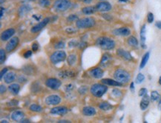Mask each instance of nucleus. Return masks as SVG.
<instances>
[{"label":"nucleus","mask_w":161,"mask_h":123,"mask_svg":"<svg viewBox=\"0 0 161 123\" xmlns=\"http://www.w3.org/2000/svg\"><path fill=\"white\" fill-rule=\"evenodd\" d=\"M96 45L103 50H111L114 49L116 44L112 38L106 36H102L97 39Z\"/></svg>","instance_id":"nucleus-1"},{"label":"nucleus","mask_w":161,"mask_h":123,"mask_svg":"<svg viewBox=\"0 0 161 123\" xmlns=\"http://www.w3.org/2000/svg\"><path fill=\"white\" fill-rule=\"evenodd\" d=\"M114 78L122 84L128 83L131 80V75L129 71L123 69H117L114 72Z\"/></svg>","instance_id":"nucleus-2"},{"label":"nucleus","mask_w":161,"mask_h":123,"mask_svg":"<svg viewBox=\"0 0 161 123\" xmlns=\"http://www.w3.org/2000/svg\"><path fill=\"white\" fill-rule=\"evenodd\" d=\"M108 91V87L105 84L95 83L91 86L90 92L95 97H101Z\"/></svg>","instance_id":"nucleus-3"},{"label":"nucleus","mask_w":161,"mask_h":123,"mask_svg":"<svg viewBox=\"0 0 161 123\" xmlns=\"http://www.w3.org/2000/svg\"><path fill=\"white\" fill-rule=\"evenodd\" d=\"M71 2L70 0H56L53 3V8L57 13L65 12L70 8Z\"/></svg>","instance_id":"nucleus-4"},{"label":"nucleus","mask_w":161,"mask_h":123,"mask_svg":"<svg viewBox=\"0 0 161 123\" xmlns=\"http://www.w3.org/2000/svg\"><path fill=\"white\" fill-rule=\"evenodd\" d=\"M95 20L93 18L87 17L78 19L76 22V26L79 29H88L95 25Z\"/></svg>","instance_id":"nucleus-5"},{"label":"nucleus","mask_w":161,"mask_h":123,"mask_svg":"<svg viewBox=\"0 0 161 123\" xmlns=\"http://www.w3.org/2000/svg\"><path fill=\"white\" fill-rule=\"evenodd\" d=\"M66 58H67V55L65 51L63 50L55 51L50 56V61L53 64H57V63L63 62Z\"/></svg>","instance_id":"nucleus-6"},{"label":"nucleus","mask_w":161,"mask_h":123,"mask_svg":"<svg viewBox=\"0 0 161 123\" xmlns=\"http://www.w3.org/2000/svg\"><path fill=\"white\" fill-rule=\"evenodd\" d=\"M45 86L51 89L57 90L62 86V82L59 79L51 77V78H48L46 80V81H45Z\"/></svg>","instance_id":"nucleus-7"},{"label":"nucleus","mask_w":161,"mask_h":123,"mask_svg":"<svg viewBox=\"0 0 161 123\" xmlns=\"http://www.w3.org/2000/svg\"><path fill=\"white\" fill-rule=\"evenodd\" d=\"M45 102L48 106H57L61 102V97L57 94H51L45 98Z\"/></svg>","instance_id":"nucleus-8"},{"label":"nucleus","mask_w":161,"mask_h":123,"mask_svg":"<svg viewBox=\"0 0 161 123\" xmlns=\"http://www.w3.org/2000/svg\"><path fill=\"white\" fill-rule=\"evenodd\" d=\"M113 61V58H112V55L109 53L106 52L104 53L103 55L102 58H101L100 62V65L101 67H103V68H106V67L109 66L111 64Z\"/></svg>","instance_id":"nucleus-9"},{"label":"nucleus","mask_w":161,"mask_h":123,"mask_svg":"<svg viewBox=\"0 0 161 123\" xmlns=\"http://www.w3.org/2000/svg\"><path fill=\"white\" fill-rule=\"evenodd\" d=\"M19 43V39L18 37H13L11 39L8 41L5 46V50L8 52H11L12 51L16 49V47L18 46Z\"/></svg>","instance_id":"nucleus-10"},{"label":"nucleus","mask_w":161,"mask_h":123,"mask_svg":"<svg viewBox=\"0 0 161 123\" xmlns=\"http://www.w3.org/2000/svg\"><path fill=\"white\" fill-rule=\"evenodd\" d=\"M95 7L97 11L99 12H103V13L110 11L112 8L111 4L106 1H101L100 2H98L96 5Z\"/></svg>","instance_id":"nucleus-11"},{"label":"nucleus","mask_w":161,"mask_h":123,"mask_svg":"<svg viewBox=\"0 0 161 123\" xmlns=\"http://www.w3.org/2000/svg\"><path fill=\"white\" fill-rule=\"evenodd\" d=\"M49 22H50V18H44L42 21L39 22L38 24H36V25H34V27H32L31 29V32L32 33H36V32H40L41 30H42L43 28L49 23Z\"/></svg>","instance_id":"nucleus-12"},{"label":"nucleus","mask_w":161,"mask_h":123,"mask_svg":"<svg viewBox=\"0 0 161 123\" xmlns=\"http://www.w3.org/2000/svg\"><path fill=\"white\" fill-rule=\"evenodd\" d=\"M112 32L114 36L126 37L130 36V34H131V30L129 27H122L114 29Z\"/></svg>","instance_id":"nucleus-13"},{"label":"nucleus","mask_w":161,"mask_h":123,"mask_svg":"<svg viewBox=\"0 0 161 123\" xmlns=\"http://www.w3.org/2000/svg\"><path fill=\"white\" fill-rule=\"evenodd\" d=\"M69 111V108L65 107V106H56V107L51 108L50 113L51 114H54V115L63 116L67 114Z\"/></svg>","instance_id":"nucleus-14"},{"label":"nucleus","mask_w":161,"mask_h":123,"mask_svg":"<svg viewBox=\"0 0 161 123\" xmlns=\"http://www.w3.org/2000/svg\"><path fill=\"white\" fill-rule=\"evenodd\" d=\"M88 73H89L91 77L95 79H101L104 75V71L100 67H95V68L92 69Z\"/></svg>","instance_id":"nucleus-15"},{"label":"nucleus","mask_w":161,"mask_h":123,"mask_svg":"<svg viewBox=\"0 0 161 123\" xmlns=\"http://www.w3.org/2000/svg\"><path fill=\"white\" fill-rule=\"evenodd\" d=\"M117 55H118L119 57H120L121 58L124 59L125 61H131L133 60V57L131 53H130L129 51L123 50V49H118L117 50Z\"/></svg>","instance_id":"nucleus-16"},{"label":"nucleus","mask_w":161,"mask_h":123,"mask_svg":"<svg viewBox=\"0 0 161 123\" xmlns=\"http://www.w3.org/2000/svg\"><path fill=\"white\" fill-rule=\"evenodd\" d=\"M14 34H15V30L14 28H9V29L4 30L1 34V40L3 42H6L11 38Z\"/></svg>","instance_id":"nucleus-17"},{"label":"nucleus","mask_w":161,"mask_h":123,"mask_svg":"<svg viewBox=\"0 0 161 123\" xmlns=\"http://www.w3.org/2000/svg\"><path fill=\"white\" fill-rule=\"evenodd\" d=\"M25 116V115L24 112L22 111H15L11 114V120L14 122H21L24 120Z\"/></svg>","instance_id":"nucleus-18"},{"label":"nucleus","mask_w":161,"mask_h":123,"mask_svg":"<svg viewBox=\"0 0 161 123\" xmlns=\"http://www.w3.org/2000/svg\"><path fill=\"white\" fill-rule=\"evenodd\" d=\"M146 24H143V26L140 28V46L143 49H146Z\"/></svg>","instance_id":"nucleus-19"},{"label":"nucleus","mask_w":161,"mask_h":123,"mask_svg":"<svg viewBox=\"0 0 161 123\" xmlns=\"http://www.w3.org/2000/svg\"><path fill=\"white\" fill-rule=\"evenodd\" d=\"M151 98L148 94L144 95L143 98H142L141 101L140 102V108L142 111H145L148 108V106H149Z\"/></svg>","instance_id":"nucleus-20"},{"label":"nucleus","mask_w":161,"mask_h":123,"mask_svg":"<svg viewBox=\"0 0 161 123\" xmlns=\"http://www.w3.org/2000/svg\"><path fill=\"white\" fill-rule=\"evenodd\" d=\"M82 114L86 116H92L96 114V109L92 106H86L82 108Z\"/></svg>","instance_id":"nucleus-21"},{"label":"nucleus","mask_w":161,"mask_h":123,"mask_svg":"<svg viewBox=\"0 0 161 123\" xmlns=\"http://www.w3.org/2000/svg\"><path fill=\"white\" fill-rule=\"evenodd\" d=\"M101 82H102V83L105 84V85L111 86H122L123 85V84L119 83V82L117 81L115 79L112 80L110 78H105L103 79Z\"/></svg>","instance_id":"nucleus-22"},{"label":"nucleus","mask_w":161,"mask_h":123,"mask_svg":"<svg viewBox=\"0 0 161 123\" xmlns=\"http://www.w3.org/2000/svg\"><path fill=\"white\" fill-rule=\"evenodd\" d=\"M16 77V76L15 72H14V71H8L4 76V81H5V83L11 84L15 81Z\"/></svg>","instance_id":"nucleus-23"},{"label":"nucleus","mask_w":161,"mask_h":123,"mask_svg":"<svg viewBox=\"0 0 161 123\" xmlns=\"http://www.w3.org/2000/svg\"><path fill=\"white\" fill-rule=\"evenodd\" d=\"M31 10V7L29 5H22L21 7L19 8V11H18L19 16L20 17H23V16H25L27 13H29Z\"/></svg>","instance_id":"nucleus-24"},{"label":"nucleus","mask_w":161,"mask_h":123,"mask_svg":"<svg viewBox=\"0 0 161 123\" xmlns=\"http://www.w3.org/2000/svg\"><path fill=\"white\" fill-rule=\"evenodd\" d=\"M76 74L75 72L69 70H65L62 71L59 73V77L62 79H68V78H72V77H75Z\"/></svg>","instance_id":"nucleus-25"},{"label":"nucleus","mask_w":161,"mask_h":123,"mask_svg":"<svg viewBox=\"0 0 161 123\" xmlns=\"http://www.w3.org/2000/svg\"><path fill=\"white\" fill-rule=\"evenodd\" d=\"M8 90L14 95H17L20 91V86L18 83H12L8 86Z\"/></svg>","instance_id":"nucleus-26"},{"label":"nucleus","mask_w":161,"mask_h":123,"mask_svg":"<svg viewBox=\"0 0 161 123\" xmlns=\"http://www.w3.org/2000/svg\"><path fill=\"white\" fill-rule=\"evenodd\" d=\"M127 43L130 47H134V48H137V47H138V45H139V42H138L137 38H136L135 36H129V38H128Z\"/></svg>","instance_id":"nucleus-27"},{"label":"nucleus","mask_w":161,"mask_h":123,"mask_svg":"<svg viewBox=\"0 0 161 123\" xmlns=\"http://www.w3.org/2000/svg\"><path fill=\"white\" fill-rule=\"evenodd\" d=\"M149 57H150V52H147L144 54L143 58H142L141 62H140V69H143L144 67L146 66V65L147 64L148 60H149Z\"/></svg>","instance_id":"nucleus-28"},{"label":"nucleus","mask_w":161,"mask_h":123,"mask_svg":"<svg viewBox=\"0 0 161 123\" xmlns=\"http://www.w3.org/2000/svg\"><path fill=\"white\" fill-rule=\"evenodd\" d=\"M97 11L95 7H92V6H88V7H85L82 9V12L85 15H92Z\"/></svg>","instance_id":"nucleus-29"},{"label":"nucleus","mask_w":161,"mask_h":123,"mask_svg":"<svg viewBox=\"0 0 161 123\" xmlns=\"http://www.w3.org/2000/svg\"><path fill=\"white\" fill-rule=\"evenodd\" d=\"M22 71L27 75H33L35 73V69L33 66L31 65H27L25 66H24Z\"/></svg>","instance_id":"nucleus-30"},{"label":"nucleus","mask_w":161,"mask_h":123,"mask_svg":"<svg viewBox=\"0 0 161 123\" xmlns=\"http://www.w3.org/2000/svg\"><path fill=\"white\" fill-rule=\"evenodd\" d=\"M77 55L75 54H71L67 57L68 64L71 66L75 64L76 62H77Z\"/></svg>","instance_id":"nucleus-31"},{"label":"nucleus","mask_w":161,"mask_h":123,"mask_svg":"<svg viewBox=\"0 0 161 123\" xmlns=\"http://www.w3.org/2000/svg\"><path fill=\"white\" fill-rule=\"evenodd\" d=\"M99 108H100V109H101L102 111H106L112 109L113 106L111 105V104L108 102H101V103H100V105H99Z\"/></svg>","instance_id":"nucleus-32"},{"label":"nucleus","mask_w":161,"mask_h":123,"mask_svg":"<svg viewBox=\"0 0 161 123\" xmlns=\"http://www.w3.org/2000/svg\"><path fill=\"white\" fill-rule=\"evenodd\" d=\"M150 98H151V100H152V101L156 102V101H158V100H160L161 96H160V94L158 93V91H152V92H151Z\"/></svg>","instance_id":"nucleus-33"},{"label":"nucleus","mask_w":161,"mask_h":123,"mask_svg":"<svg viewBox=\"0 0 161 123\" xmlns=\"http://www.w3.org/2000/svg\"><path fill=\"white\" fill-rule=\"evenodd\" d=\"M29 110L33 112H41L42 111V108L37 104H31L29 107Z\"/></svg>","instance_id":"nucleus-34"},{"label":"nucleus","mask_w":161,"mask_h":123,"mask_svg":"<svg viewBox=\"0 0 161 123\" xmlns=\"http://www.w3.org/2000/svg\"><path fill=\"white\" fill-rule=\"evenodd\" d=\"M144 80H145V76H144L143 74L139 73L137 75V77H136L135 83L137 84H140V83H143V82L144 81Z\"/></svg>","instance_id":"nucleus-35"},{"label":"nucleus","mask_w":161,"mask_h":123,"mask_svg":"<svg viewBox=\"0 0 161 123\" xmlns=\"http://www.w3.org/2000/svg\"><path fill=\"white\" fill-rule=\"evenodd\" d=\"M39 5L42 7H48L51 5V2L49 0H39Z\"/></svg>","instance_id":"nucleus-36"},{"label":"nucleus","mask_w":161,"mask_h":123,"mask_svg":"<svg viewBox=\"0 0 161 123\" xmlns=\"http://www.w3.org/2000/svg\"><path fill=\"white\" fill-rule=\"evenodd\" d=\"M5 51L6 50H4L3 49H1V50H0V63H1V64H3L6 59Z\"/></svg>","instance_id":"nucleus-37"},{"label":"nucleus","mask_w":161,"mask_h":123,"mask_svg":"<svg viewBox=\"0 0 161 123\" xmlns=\"http://www.w3.org/2000/svg\"><path fill=\"white\" fill-rule=\"evenodd\" d=\"M79 19L78 16L76 14H71L67 17V22H77Z\"/></svg>","instance_id":"nucleus-38"},{"label":"nucleus","mask_w":161,"mask_h":123,"mask_svg":"<svg viewBox=\"0 0 161 123\" xmlns=\"http://www.w3.org/2000/svg\"><path fill=\"white\" fill-rule=\"evenodd\" d=\"M88 91V87L86 86H81L79 89H78V92H79L80 94L81 95H84L87 93Z\"/></svg>","instance_id":"nucleus-39"},{"label":"nucleus","mask_w":161,"mask_h":123,"mask_svg":"<svg viewBox=\"0 0 161 123\" xmlns=\"http://www.w3.org/2000/svg\"><path fill=\"white\" fill-rule=\"evenodd\" d=\"M65 42H62V41H60V42H58L57 43H56V44H54V48L56 49V50L63 49V48H65Z\"/></svg>","instance_id":"nucleus-40"},{"label":"nucleus","mask_w":161,"mask_h":123,"mask_svg":"<svg viewBox=\"0 0 161 123\" xmlns=\"http://www.w3.org/2000/svg\"><path fill=\"white\" fill-rule=\"evenodd\" d=\"M112 94L115 97H119L122 96V91L118 89H114L112 90Z\"/></svg>","instance_id":"nucleus-41"},{"label":"nucleus","mask_w":161,"mask_h":123,"mask_svg":"<svg viewBox=\"0 0 161 123\" xmlns=\"http://www.w3.org/2000/svg\"><path fill=\"white\" fill-rule=\"evenodd\" d=\"M154 14L152 13H151V12L148 13V14H147V22H148V23L152 24V22H154Z\"/></svg>","instance_id":"nucleus-42"},{"label":"nucleus","mask_w":161,"mask_h":123,"mask_svg":"<svg viewBox=\"0 0 161 123\" xmlns=\"http://www.w3.org/2000/svg\"><path fill=\"white\" fill-rule=\"evenodd\" d=\"M79 44H80V43L78 42L77 41L71 40V42H69V47H70V48H74V47L79 46Z\"/></svg>","instance_id":"nucleus-43"},{"label":"nucleus","mask_w":161,"mask_h":123,"mask_svg":"<svg viewBox=\"0 0 161 123\" xmlns=\"http://www.w3.org/2000/svg\"><path fill=\"white\" fill-rule=\"evenodd\" d=\"M147 89H146V88H142V89H140L139 90V92H138V95H139V97H143L144 95H146V94H147Z\"/></svg>","instance_id":"nucleus-44"},{"label":"nucleus","mask_w":161,"mask_h":123,"mask_svg":"<svg viewBox=\"0 0 161 123\" xmlns=\"http://www.w3.org/2000/svg\"><path fill=\"white\" fill-rule=\"evenodd\" d=\"M18 105H19V101L16 100H12L10 102H7V106H11V107H12V106H16Z\"/></svg>","instance_id":"nucleus-45"},{"label":"nucleus","mask_w":161,"mask_h":123,"mask_svg":"<svg viewBox=\"0 0 161 123\" xmlns=\"http://www.w3.org/2000/svg\"><path fill=\"white\" fill-rule=\"evenodd\" d=\"M18 82L21 83H25V82H27V78L25 76H23V75H20V76L18 77Z\"/></svg>","instance_id":"nucleus-46"},{"label":"nucleus","mask_w":161,"mask_h":123,"mask_svg":"<svg viewBox=\"0 0 161 123\" xmlns=\"http://www.w3.org/2000/svg\"><path fill=\"white\" fill-rule=\"evenodd\" d=\"M32 55V50H28L23 54V56L25 58H29Z\"/></svg>","instance_id":"nucleus-47"},{"label":"nucleus","mask_w":161,"mask_h":123,"mask_svg":"<svg viewBox=\"0 0 161 123\" xmlns=\"http://www.w3.org/2000/svg\"><path fill=\"white\" fill-rule=\"evenodd\" d=\"M31 48H32L33 52H36V51L39 50V44H37V43H36V42L33 43Z\"/></svg>","instance_id":"nucleus-48"},{"label":"nucleus","mask_w":161,"mask_h":123,"mask_svg":"<svg viewBox=\"0 0 161 123\" xmlns=\"http://www.w3.org/2000/svg\"><path fill=\"white\" fill-rule=\"evenodd\" d=\"M74 86L73 84H71V83L69 84V85H67L65 86V91L67 92H70L71 90L74 89Z\"/></svg>","instance_id":"nucleus-49"},{"label":"nucleus","mask_w":161,"mask_h":123,"mask_svg":"<svg viewBox=\"0 0 161 123\" xmlns=\"http://www.w3.org/2000/svg\"><path fill=\"white\" fill-rule=\"evenodd\" d=\"M65 32H67L68 34H73L74 32H76V30L72 27H69L65 30Z\"/></svg>","instance_id":"nucleus-50"},{"label":"nucleus","mask_w":161,"mask_h":123,"mask_svg":"<svg viewBox=\"0 0 161 123\" xmlns=\"http://www.w3.org/2000/svg\"><path fill=\"white\" fill-rule=\"evenodd\" d=\"M8 72V68H4L3 70L1 71V73H0V79H3V77L5 76V74Z\"/></svg>","instance_id":"nucleus-51"},{"label":"nucleus","mask_w":161,"mask_h":123,"mask_svg":"<svg viewBox=\"0 0 161 123\" xmlns=\"http://www.w3.org/2000/svg\"><path fill=\"white\" fill-rule=\"evenodd\" d=\"M6 91H7V89H6V86H4L2 84L1 86H0V92H1V94H3L4 93H5Z\"/></svg>","instance_id":"nucleus-52"},{"label":"nucleus","mask_w":161,"mask_h":123,"mask_svg":"<svg viewBox=\"0 0 161 123\" xmlns=\"http://www.w3.org/2000/svg\"><path fill=\"white\" fill-rule=\"evenodd\" d=\"M87 43L86 42H80V44H79V48L80 49H84L85 47H87Z\"/></svg>","instance_id":"nucleus-53"},{"label":"nucleus","mask_w":161,"mask_h":123,"mask_svg":"<svg viewBox=\"0 0 161 123\" xmlns=\"http://www.w3.org/2000/svg\"><path fill=\"white\" fill-rule=\"evenodd\" d=\"M129 89H130V90H131V92H135V83H134V82H131V83H130Z\"/></svg>","instance_id":"nucleus-54"},{"label":"nucleus","mask_w":161,"mask_h":123,"mask_svg":"<svg viewBox=\"0 0 161 123\" xmlns=\"http://www.w3.org/2000/svg\"><path fill=\"white\" fill-rule=\"evenodd\" d=\"M155 27L158 29L161 30V21H158L155 23Z\"/></svg>","instance_id":"nucleus-55"},{"label":"nucleus","mask_w":161,"mask_h":123,"mask_svg":"<svg viewBox=\"0 0 161 123\" xmlns=\"http://www.w3.org/2000/svg\"><path fill=\"white\" fill-rule=\"evenodd\" d=\"M79 1L82 2L86 3V4H90L92 2V0H79Z\"/></svg>","instance_id":"nucleus-56"},{"label":"nucleus","mask_w":161,"mask_h":123,"mask_svg":"<svg viewBox=\"0 0 161 123\" xmlns=\"http://www.w3.org/2000/svg\"><path fill=\"white\" fill-rule=\"evenodd\" d=\"M4 11H5V9L2 7H1V16H0V17H1V18L3 17V14H4Z\"/></svg>","instance_id":"nucleus-57"},{"label":"nucleus","mask_w":161,"mask_h":123,"mask_svg":"<svg viewBox=\"0 0 161 123\" xmlns=\"http://www.w3.org/2000/svg\"><path fill=\"white\" fill-rule=\"evenodd\" d=\"M59 123H65V122H71L69 120H60L58 122Z\"/></svg>","instance_id":"nucleus-58"},{"label":"nucleus","mask_w":161,"mask_h":123,"mask_svg":"<svg viewBox=\"0 0 161 123\" xmlns=\"http://www.w3.org/2000/svg\"><path fill=\"white\" fill-rule=\"evenodd\" d=\"M158 108L161 111V99L159 100V103H158Z\"/></svg>","instance_id":"nucleus-59"},{"label":"nucleus","mask_w":161,"mask_h":123,"mask_svg":"<svg viewBox=\"0 0 161 123\" xmlns=\"http://www.w3.org/2000/svg\"><path fill=\"white\" fill-rule=\"evenodd\" d=\"M21 122H30V120H23Z\"/></svg>","instance_id":"nucleus-60"},{"label":"nucleus","mask_w":161,"mask_h":123,"mask_svg":"<svg viewBox=\"0 0 161 123\" xmlns=\"http://www.w3.org/2000/svg\"><path fill=\"white\" fill-rule=\"evenodd\" d=\"M3 122L7 123V122H8V120H1V123H3Z\"/></svg>","instance_id":"nucleus-61"},{"label":"nucleus","mask_w":161,"mask_h":123,"mask_svg":"<svg viewBox=\"0 0 161 123\" xmlns=\"http://www.w3.org/2000/svg\"><path fill=\"white\" fill-rule=\"evenodd\" d=\"M119 2H129V0H119Z\"/></svg>","instance_id":"nucleus-62"},{"label":"nucleus","mask_w":161,"mask_h":123,"mask_svg":"<svg viewBox=\"0 0 161 123\" xmlns=\"http://www.w3.org/2000/svg\"><path fill=\"white\" fill-rule=\"evenodd\" d=\"M158 83H159V84H160V85L161 86V76L159 77V81H158Z\"/></svg>","instance_id":"nucleus-63"},{"label":"nucleus","mask_w":161,"mask_h":123,"mask_svg":"<svg viewBox=\"0 0 161 123\" xmlns=\"http://www.w3.org/2000/svg\"><path fill=\"white\" fill-rule=\"evenodd\" d=\"M100 1H106V0H100Z\"/></svg>","instance_id":"nucleus-64"}]
</instances>
